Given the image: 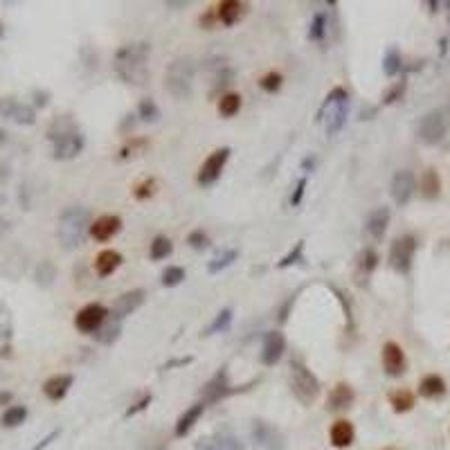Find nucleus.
Masks as SVG:
<instances>
[{
    "instance_id": "obj_1",
    "label": "nucleus",
    "mask_w": 450,
    "mask_h": 450,
    "mask_svg": "<svg viewBox=\"0 0 450 450\" xmlns=\"http://www.w3.org/2000/svg\"><path fill=\"white\" fill-rule=\"evenodd\" d=\"M149 55L151 45L149 43H128L122 45L115 52L113 59V70L128 86H144L149 79Z\"/></svg>"
},
{
    "instance_id": "obj_2",
    "label": "nucleus",
    "mask_w": 450,
    "mask_h": 450,
    "mask_svg": "<svg viewBox=\"0 0 450 450\" xmlns=\"http://www.w3.org/2000/svg\"><path fill=\"white\" fill-rule=\"evenodd\" d=\"M48 140L52 142V158L55 160H72L84 151V136L79 126L70 120L68 115L57 117L48 131Z\"/></svg>"
},
{
    "instance_id": "obj_3",
    "label": "nucleus",
    "mask_w": 450,
    "mask_h": 450,
    "mask_svg": "<svg viewBox=\"0 0 450 450\" xmlns=\"http://www.w3.org/2000/svg\"><path fill=\"white\" fill-rule=\"evenodd\" d=\"M90 212L86 207H68L61 214L59 219V228H57V236H59V243L65 250H77L82 248L86 236L90 234Z\"/></svg>"
},
{
    "instance_id": "obj_4",
    "label": "nucleus",
    "mask_w": 450,
    "mask_h": 450,
    "mask_svg": "<svg viewBox=\"0 0 450 450\" xmlns=\"http://www.w3.org/2000/svg\"><path fill=\"white\" fill-rule=\"evenodd\" d=\"M347 111H349V92L338 86L326 95L315 120L326 122V136H336L347 122Z\"/></svg>"
},
{
    "instance_id": "obj_5",
    "label": "nucleus",
    "mask_w": 450,
    "mask_h": 450,
    "mask_svg": "<svg viewBox=\"0 0 450 450\" xmlns=\"http://www.w3.org/2000/svg\"><path fill=\"white\" fill-rule=\"evenodd\" d=\"M194 72L196 65L190 57L171 61L165 72V88L169 90V95H174L176 99H190L194 90Z\"/></svg>"
},
{
    "instance_id": "obj_6",
    "label": "nucleus",
    "mask_w": 450,
    "mask_h": 450,
    "mask_svg": "<svg viewBox=\"0 0 450 450\" xmlns=\"http://www.w3.org/2000/svg\"><path fill=\"white\" fill-rule=\"evenodd\" d=\"M288 383H290V392L295 394V399L302 405H311V403H315L317 396H320V380H317V376L300 361L290 363Z\"/></svg>"
},
{
    "instance_id": "obj_7",
    "label": "nucleus",
    "mask_w": 450,
    "mask_h": 450,
    "mask_svg": "<svg viewBox=\"0 0 450 450\" xmlns=\"http://www.w3.org/2000/svg\"><path fill=\"white\" fill-rule=\"evenodd\" d=\"M448 126H450L448 111L446 109H434L419 120L417 136H419L421 142H426V144H439L446 136Z\"/></svg>"
},
{
    "instance_id": "obj_8",
    "label": "nucleus",
    "mask_w": 450,
    "mask_h": 450,
    "mask_svg": "<svg viewBox=\"0 0 450 450\" xmlns=\"http://www.w3.org/2000/svg\"><path fill=\"white\" fill-rule=\"evenodd\" d=\"M415 253H417V239H415V236L412 234L399 236V239H394V243L390 248V266L399 275H407L410 270H412Z\"/></svg>"
},
{
    "instance_id": "obj_9",
    "label": "nucleus",
    "mask_w": 450,
    "mask_h": 450,
    "mask_svg": "<svg viewBox=\"0 0 450 450\" xmlns=\"http://www.w3.org/2000/svg\"><path fill=\"white\" fill-rule=\"evenodd\" d=\"M250 441L255 450H284V434L268 421H255L250 428Z\"/></svg>"
},
{
    "instance_id": "obj_10",
    "label": "nucleus",
    "mask_w": 450,
    "mask_h": 450,
    "mask_svg": "<svg viewBox=\"0 0 450 450\" xmlns=\"http://www.w3.org/2000/svg\"><path fill=\"white\" fill-rule=\"evenodd\" d=\"M230 153H232L230 147H221L216 151H212L207 155V160L201 165V169H198V176H196L198 185H203V187H209V185H214L221 178L225 165H228Z\"/></svg>"
},
{
    "instance_id": "obj_11",
    "label": "nucleus",
    "mask_w": 450,
    "mask_h": 450,
    "mask_svg": "<svg viewBox=\"0 0 450 450\" xmlns=\"http://www.w3.org/2000/svg\"><path fill=\"white\" fill-rule=\"evenodd\" d=\"M109 320V309L104 304H86V307L75 315V326L82 331V334H92L104 326V322Z\"/></svg>"
},
{
    "instance_id": "obj_12",
    "label": "nucleus",
    "mask_w": 450,
    "mask_h": 450,
    "mask_svg": "<svg viewBox=\"0 0 450 450\" xmlns=\"http://www.w3.org/2000/svg\"><path fill=\"white\" fill-rule=\"evenodd\" d=\"M194 450H243V444L230 428H219L212 434L201 437Z\"/></svg>"
},
{
    "instance_id": "obj_13",
    "label": "nucleus",
    "mask_w": 450,
    "mask_h": 450,
    "mask_svg": "<svg viewBox=\"0 0 450 450\" xmlns=\"http://www.w3.org/2000/svg\"><path fill=\"white\" fill-rule=\"evenodd\" d=\"M144 300H147V290H144V288L126 290V293H122L120 297L115 300V304H113V309L109 311V315L113 317V320L122 322L124 317H128L131 313H136L142 307Z\"/></svg>"
},
{
    "instance_id": "obj_14",
    "label": "nucleus",
    "mask_w": 450,
    "mask_h": 450,
    "mask_svg": "<svg viewBox=\"0 0 450 450\" xmlns=\"http://www.w3.org/2000/svg\"><path fill=\"white\" fill-rule=\"evenodd\" d=\"M236 390L230 385V378H228V369L221 367L219 372L212 376L205 385H203V403H219L223 399H228L230 394H234Z\"/></svg>"
},
{
    "instance_id": "obj_15",
    "label": "nucleus",
    "mask_w": 450,
    "mask_h": 450,
    "mask_svg": "<svg viewBox=\"0 0 450 450\" xmlns=\"http://www.w3.org/2000/svg\"><path fill=\"white\" fill-rule=\"evenodd\" d=\"M415 190H417V178L412 171H407V169H401V171H396L394 178H392V198H394V203L396 205H407L410 201H412V196H415Z\"/></svg>"
},
{
    "instance_id": "obj_16",
    "label": "nucleus",
    "mask_w": 450,
    "mask_h": 450,
    "mask_svg": "<svg viewBox=\"0 0 450 450\" xmlns=\"http://www.w3.org/2000/svg\"><path fill=\"white\" fill-rule=\"evenodd\" d=\"M405 367H407V361L401 345H396L392 340L385 342V345H383V369H385V374L392 378H399L405 374Z\"/></svg>"
},
{
    "instance_id": "obj_17",
    "label": "nucleus",
    "mask_w": 450,
    "mask_h": 450,
    "mask_svg": "<svg viewBox=\"0 0 450 450\" xmlns=\"http://www.w3.org/2000/svg\"><path fill=\"white\" fill-rule=\"evenodd\" d=\"M286 351V338L280 331H268L266 338H263L261 347V363L266 367H273L275 363H280V358Z\"/></svg>"
},
{
    "instance_id": "obj_18",
    "label": "nucleus",
    "mask_w": 450,
    "mask_h": 450,
    "mask_svg": "<svg viewBox=\"0 0 450 450\" xmlns=\"http://www.w3.org/2000/svg\"><path fill=\"white\" fill-rule=\"evenodd\" d=\"M388 225H390V209L388 207H376L367 214L365 219V232L372 241H383V236L388 232Z\"/></svg>"
},
{
    "instance_id": "obj_19",
    "label": "nucleus",
    "mask_w": 450,
    "mask_h": 450,
    "mask_svg": "<svg viewBox=\"0 0 450 450\" xmlns=\"http://www.w3.org/2000/svg\"><path fill=\"white\" fill-rule=\"evenodd\" d=\"M120 230H122V219L115 216V214H106V216H99V219L92 221L90 236L95 241H109Z\"/></svg>"
},
{
    "instance_id": "obj_20",
    "label": "nucleus",
    "mask_w": 450,
    "mask_h": 450,
    "mask_svg": "<svg viewBox=\"0 0 450 450\" xmlns=\"http://www.w3.org/2000/svg\"><path fill=\"white\" fill-rule=\"evenodd\" d=\"M0 113L18 124H34V109L16 99H0Z\"/></svg>"
},
{
    "instance_id": "obj_21",
    "label": "nucleus",
    "mask_w": 450,
    "mask_h": 450,
    "mask_svg": "<svg viewBox=\"0 0 450 450\" xmlns=\"http://www.w3.org/2000/svg\"><path fill=\"white\" fill-rule=\"evenodd\" d=\"M72 383H75V376L72 374H57V376H52L45 380V385H43V394L48 396L50 401H61L65 394H68V390L72 388Z\"/></svg>"
},
{
    "instance_id": "obj_22",
    "label": "nucleus",
    "mask_w": 450,
    "mask_h": 450,
    "mask_svg": "<svg viewBox=\"0 0 450 450\" xmlns=\"http://www.w3.org/2000/svg\"><path fill=\"white\" fill-rule=\"evenodd\" d=\"M203 412H205V403H203V401H201V403H194L192 407L185 410V412L178 417L176 428H174V434L178 437V439H182L185 434L192 432V428L198 423V419L203 417Z\"/></svg>"
},
{
    "instance_id": "obj_23",
    "label": "nucleus",
    "mask_w": 450,
    "mask_h": 450,
    "mask_svg": "<svg viewBox=\"0 0 450 450\" xmlns=\"http://www.w3.org/2000/svg\"><path fill=\"white\" fill-rule=\"evenodd\" d=\"M329 437H331V444H334L336 448H349L353 444V439H356L353 423L347 421V419L336 421L334 426H331V430H329Z\"/></svg>"
},
{
    "instance_id": "obj_24",
    "label": "nucleus",
    "mask_w": 450,
    "mask_h": 450,
    "mask_svg": "<svg viewBox=\"0 0 450 450\" xmlns=\"http://www.w3.org/2000/svg\"><path fill=\"white\" fill-rule=\"evenodd\" d=\"M353 401H356L353 388L347 385V383H338V385L331 390V394H329V410H334V412H340V410L351 407Z\"/></svg>"
},
{
    "instance_id": "obj_25",
    "label": "nucleus",
    "mask_w": 450,
    "mask_h": 450,
    "mask_svg": "<svg viewBox=\"0 0 450 450\" xmlns=\"http://www.w3.org/2000/svg\"><path fill=\"white\" fill-rule=\"evenodd\" d=\"M446 390H448L446 380L439 374H428V376H423L421 383H419V394L428 401L441 399V396H446Z\"/></svg>"
},
{
    "instance_id": "obj_26",
    "label": "nucleus",
    "mask_w": 450,
    "mask_h": 450,
    "mask_svg": "<svg viewBox=\"0 0 450 450\" xmlns=\"http://www.w3.org/2000/svg\"><path fill=\"white\" fill-rule=\"evenodd\" d=\"M246 5L239 3V0H223L216 7V18L225 25V28H232L234 23H239V18L243 16Z\"/></svg>"
},
{
    "instance_id": "obj_27",
    "label": "nucleus",
    "mask_w": 450,
    "mask_h": 450,
    "mask_svg": "<svg viewBox=\"0 0 450 450\" xmlns=\"http://www.w3.org/2000/svg\"><path fill=\"white\" fill-rule=\"evenodd\" d=\"M122 255L117 253V250H101V253L97 255V259H95V273L99 275V277H109V275H113L117 268L122 266Z\"/></svg>"
},
{
    "instance_id": "obj_28",
    "label": "nucleus",
    "mask_w": 450,
    "mask_h": 450,
    "mask_svg": "<svg viewBox=\"0 0 450 450\" xmlns=\"http://www.w3.org/2000/svg\"><path fill=\"white\" fill-rule=\"evenodd\" d=\"M419 190H421V196L426 198V201H437L439 194H441V178H439V174H437L434 169L423 171Z\"/></svg>"
},
{
    "instance_id": "obj_29",
    "label": "nucleus",
    "mask_w": 450,
    "mask_h": 450,
    "mask_svg": "<svg viewBox=\"0 0 450 450\" xmlns=\"http://www.w3.org/2000/svg\"><path fill=\"white\" fill-rule=\"evenodd\" d=\"M120 334H122V322L113 320V317L109 315V320H106L104 326L95 334V340L101 342V345H106V347H111L113 342L120 338Z\"/></svg>"
},
{
    "instance_id": "obj_30",
    "label": "nucleus",
    "mask_w": 450,
    "mask_h": 450,
    "mask_svg": "<svg viewBox=\"0 0 450 450\" xmlns=\"http://www.w3.org/2000/svg\"><path fill=\"white\" fill-rule=\"evenodd\" d=\"M236 257H239V250H234V248L223 250V253H219L214 259H212V261L207 263V273H209V275H216V273L225 270V268L232 266V263L236 261Z\"/></svg>"
},
{
    "instance_id": "obj_31",
    "label": "nucleus",
    "mask_w": 450,
    "mask_h": 450,
    "mask_svg": "<svg viewBox=\"0 0 450 450\" xmlns=\"http://www.w3.org/2000/svg\"><path fill=\"white\" fill-rule=\"evenodd\" d=\"M390 405L394 412H399V415L410 412V410L415 407V394L410 390H396L390 394Z\"/></svg>"
},
{
    "instance_id": "obj_32",
    "label": "nucleus",
    "mask_w": 450,
    "mask_h": 450,
    "mask_svg": "<svg viewBox=\"0 0 450 450\" xmlns=\"http://www.w3.org/2000/svg\"><path fill=\"white\" fill-rule=\"evenodd\" d=\"M403 70V59H401V52L399 48H390L385 52V57H383V72H385L388 77H396Z\"/></svg>"
},
{
    "instance_id": "obj_33",
    "label": "nucleus",
    "mask_w": 450,
    "mask_h": 450,
    "mask_svg": "<svg viewBox=\"0 0 450 450\" xmlns=\"http://www.w3.org/2000/svg\"><path fill=\"white\" fill-rule=\"evenodd\" d=\"M171 250H174V246H171L169 236H155V239L151 241V248H149V257L153 261H163L171 255Z\"/></svg>"
},
{
    "instance_id": "obj_34",
    "label": "nucleus",
    "mask_w": 450,
    "mask_h": 450,
    "mask_svg": "<svg viewBox=\"0 0 450 450\" xmlns=\"http://www.w3.org/2000/svg\"><path fill=\"white\" fill-rule=\"evenodd\" d=\"M25 419H28V407L25 405H11L5 410V415H3V426L5 428H16L21 426V423H25Z\"/></svg>"
},
{
    "instance_id": "obj_35",
    "label": "nucleus",
    "mask_w": 450,
    "mask_h": 450,
    "mask_svg": "<svg viewBox=\"0 0 450 450\" xmlns=\"http://www.w3.org/2000/svg\"><path fill=\"white\" fill-rule=\"evenodd\" d=\"M241 109V95H236V92H228V95H223L219 99V113L223 117H234Z\"/></svg>"
},
{
    "instance_id": "obj_36",
    "label": "nucleus",
    "mask_w": 450,
    "mask_h": 450,
    "mask_svg": "<svg viewBox=\"0 0 450 450\" xmlns=\"http://www.w3.org/2000/svg\"><path fill=\"white\" fill-rule=\"evenodd\" d=\"M378 266V255H376V250L374 248H365L363 253L358 255V273L369 277Z\"/></svg>"
},
{
    "instance_id": "obj_37",
    "label": "nucleus",
    "mask_w": 450,
    "mask_h": 450,
    "mask_svg": "<svg viewBox=\"0 0 450 450\" xmlns=\"http://www.w3.org/2000/svg\"><path fill=\"white\" fill-rule=\"evenodd\" d=\"M230 324H232V309H223V311L216 313L214 322L205 329L203 336H214V334H221V331H228Z\"/></svg>"
},
{
    "instance_id": "obj_38",
    "label": "nucleus",
    "mask_w": 450,
    "mask_h": 450,
    "mask_svg": "<svg viewBox=\"0 0 450 450\" xmlns=\"http://www.w3.org/2000/svg\"><path fill=\"white\" fill-rule=\"evenodd\" d=\"M138 117L142 122H158V117H160V109H158V104L147 97V99H142L140 106H138Z\"/></svg>"
},
{
    "instance_id": "obj_39",
    "label": "nucleus",
    "mask_w": 450,
    "mask_h": 450,
    "mask_svg": "<svg viewBox=\"0 0 450 450\" xmlns=\"http://www.w3.org/2000/svg\"><path fill=\"white\" fill-rule=\"evenodd\" d=\"M326 16L322 14V11H317V14L313 16L311 21V28H309V38L311 41H322V38L326 36Z\"/></svg>"
},
{
    "instance_id": "obj_40",
    "label": "nucleus",
    "mask_w": 450,
    "mask_h": 450,
    "mask_svg": "<svg viewBox=\"0 0 450 450\" xmlns=\"http://www.w3.org/2000/svg\"><path fill=\"white\" fill-rule=\"evenodd\" d=\"M182 280H185V268H180V266H169V268L163 273V286H165V288H174V286H178Z\"/></svg>"
},
{
    "instance_id": "obj_41",
    "label": "nucleus",
    "mask_w": 450,
    "mask_h": 450,
    "mask_svg": "<svg viewBox=\"0 0 450 450\" xmlns=\"http://www.w3.org/2000/svg\"><path fill=\"white\" fill-rule=\"evenodd\" d=\"M282 82H284V77L280 72H268L259 79V86L266 92H270V95H275V92L282 88Z\"/></svg>"
},
{
    "instance_id": "obj_42",
    "label": "nucleus",
    "mask_w": 450,
    "mask_h": 450,
    "mask_svg": "<svg viewBox=\"0 0 450 450\" xmlns=\"http://www.w3.org/2000/svg\"><path fill=\"white\" fill-rule=\"evenodd\" d=\"M55 277H57V268L52 266L50 261H43L41 266L36 268V282L41 286H50L52 282H55Z\"/></svg>"
},
{
    "instance_id": "obj_43",
    "label": "nucleus",
    "mask_w": 450,
    "mask_h": 450,
    "mask_svg": "<svg viewBox=\"0 0 450 450\" xmlns=\"http://www.w3.org/2000/svg\"><path fill=\"white\" fill-rule=\"evenodd\" d=\"M302 253H304V241H297L295 248L290 250V253L286 257H282V261H277V268H288L293 266V263H297L302 259Z\"/></svg>"
},
{
    "instance_id": "obj_44",
    "label": "nucleus",
    "mask_w": 450,
    "mask_h": 450,
    "mask_svg": "<svg viewBox=\"0 0 450 450\" xmlns=\"http://www.w3.org/2000/svg\"><path fill=\"white\" fill-rule=\"evenodd\" d=\"M331 290H334L336 297H338V302L342 304V311H345V320H347V329H349V331H353V315H351V304H349L347 295L342 293L340 288H336V286H331Z\"/></svg>"
},
{
    "instance_id": "obj_45",
    "label": "nucleus",
    "mask_w": 450,
    "mask_h": 450,
    "mask_svg": "<svg viewBox=\"0 0 450 450\" xmlns=\"http://www.w3.org/2000/svg\"><path fill=\"white\" fill-rule=\"evenodd\" d=\"M405 79H401V82H396L385 95H383V104H394V101H399L403 97V92H405Z\"/></svg>"
},
{
    "instance_id": "obj_46",
    "label": "nucleus",
    "mask_w": 450,
    "mask_h": 450,
    "mask_svg": "<svg viewBox=\"0 0 450 450\" xmlns=\"http://www.w3.org/2000/svg\"><path fill=\"white\" fill-rule=\"evenodd\" d=\"M187 243H190L194 250H205V248H209V236H207L203 230H194V232H190V236H187Z\"/></svg>"
},
{
    "instance_id": "obj_47",
    "label": "nucleus",
    "mask_w": 450,
    "mask_h": 450,
    "mask_svg": "<svg viewBox=\"0 0 450 450\" xmlns=\"http://www.w3.org/2000/svg\"><path fill=\"white\" fill-rule=\"evenodd\" d=\"M151 401H153L151 392H149V394H144V396H142V399H140L138 403H133V405H131V407L126 410V412H124V417H126V419H131V417H136V415L144 412V410H147V407L151 405Z\"/></svg>"
},
{
    "instance_id": "obj_48",
    "label": "nucleus",
    "mask_w": 450,
    "mask_h": 450,
    "mask_svg": "<svg viewBox=\"0 0 450 450\" xmlns=\"http://www.w3.org/2000/svg\"><path fill=\"white\" fill-rule=\"evenodd\" d=\"M155 192V180L149 178V180H142L138 187H136V198L138 201H147V198H151Z\"/></svg>"
},
{
    "instance_id": "obj_49",
    "label": "nucleus",
    "mask_w": 450,
    "mask_h": 450,
    "mask_svg": "<svg viewBox=\"0 0 450 450\" xmlns=\"http://www.w3.org/2000/svg\"><path fill=\"white\" fill-rule=\"evenodd\" d=\"M144 147H147V140H131L126 147L120 151V158L122 160H126V158H131V155H136L138 151H142Z\"/></svg>"
},
{
    "instance_id": "obj_50",
    "label": "nucleus",
    "mask_w": 450,
    "mask_h": 450,
    "mask_svg": "<svg viewBox=\"0 0 450 450\" xmlns=\"http://www.w3.org/2000/svg\"><path fill=\"white\" fill-rule=\"evenodd\" d=\"M304 190H307V178H300L297 185H295V192L293 196H290V205L297 207L302 203V198H304Z\"/></svg>"
},
{
    "instance_id": "obj_51",
    "label": "nucleus",
    "mask_w": 450,
    "mask_h": 450,
    "mask_svg": "<svg viewBox=\"0 0 450 450\" xmlns=\"http://www.w3.org/2000/svg\"><path fill=\"white\" fill-rule=\"evenodd\" d=\"M59 437H61V430H52L50 434H45V437H43V439H41V441H38L36 446H32L30 450H45V448H48V446H50L52 441H57V439H59Z\"/></svg>"
},
{
    "instance_id": "obj_52",
    "label": "nucleus",
    "mask_w": 450,
    "mask_h": 450,
    "mask_svg": "<svg viewBox=\"0 0 450 450\" xmlns=\"http://www.w3.org/2000/svg\"><path fill=\"white\" fill-rule=\"evenodd\" d=\"M295 297H297V293H293V295H288V297H286L284 307L280 309V322H286V320H288V313H290V309H293Z\"/></svg>"
},
{
    "instance_id": "obj_53",
    "label": "nucleus",
    "mask_w": 450,
    "mask_h": 450,
    "mask_svg": "<svg viewBox=\"0 0 450 450\" xmlns=\"http://www.w3.org/2000/svg\"><path fill=\"white\" fill-rule=\"evenodd\" d=\"M190 363H194V358H192V356H185V358H174V361H167V363L163 365V369H174V367H185V365H190Z\"/></svg>"
},
{
    "instance_id": "obj_54",
    "label": "nucleus",
    "mask_w": 450,
    "mask_h": 450,
    "mask_svg": "<svg viewBox=\"0 0 450 450\" xmlns=\"http://www.w3.org/2000/svg\"><path fill=\"white\" fill-rule=\"evenodd\" d=\"M302 169L304 171H313L315 169V158H304V160H302Z\"/></svg>"
},
{
    "instance_id": "obj_55",
    "label": "nucleus",
    "mask_w": 450,
    "mask_h": 450,
    "mask_svg": "<svg viewBox=\"0 0 450 450\" xmlns=\"http://www.w3.org/2000/svg\"><path fill=\"white\" fill-rule=\"evenodd\" d=\"M34 97H38V99H36L38 106H45V104H48V92H36Z\"/></svg>"
},
{
    "instance_id": "obj_56",
    "label": "nucleus",
    "mask_w": 450,
    "mask_h": 450,
    "mask_svg": "<svg viewBox=\"0 0 450 450\" xmlns=\"http://www.w3.org/2000/svg\"><path fill=\"white\" fill-rule=\"evenodd\" d=\"M11 401V392H0V405H7Z\"/></svg>"
},
{
    "instance_id": "obj_57",
    "label": "nucleus",
    "mask_w": 450,
    "mask_h": 450,
    "mask_svg": "<svg viewBox=\"0 0 450 450\" xmlns=\"http://www.w3.org/2000/svg\"><path fill=\"white\" fill-rule=\"evenodd\" d=\"M430 11H437V7H441V3H428Z\"/></svg>"
},
{
    "instance_id": "obj_58",
    "label": "nucleus",
    "mask_w": 450,
    "mask_h": 450,
    "mask_svg": "<svg viewBox=\"0 0 450 450\" xmlns=\"http://www.w3.org/2000/svg\"><path fill=\"white\" fill-rule=\"evenodd\" d=\"M444 7H448V18H450V3H444Z\"/></svg>"
},
{
    "instance_id": "obj_59",
    "label": "nucleus",
    "mask_w": 450,
    "mask_h": 450,
    "mask_svg": "<svg viewBox=\"0 0 450 450\" xmlns=\"http://www.w3.org/2000/svg\"><path fill=\"white\" fill-rule=\"evenodd\" d=\"M0 36H3V25H0Z\"/></svg>"
},
{
    "instance_id": "obj_60",
    "label": "nucleus",
    "mask_w": 450,
    "mask_h": 450,
    "mask_svg": "<svg viewBox=\"0 0 450 450\" xmlns=\"http://www.w3.org/2000/svg\"><path fill=\"white\" fill-rule=\"evenodd\" d=\"M383 450H396V448H383Z\"/></svg>"
}]
</instances>
